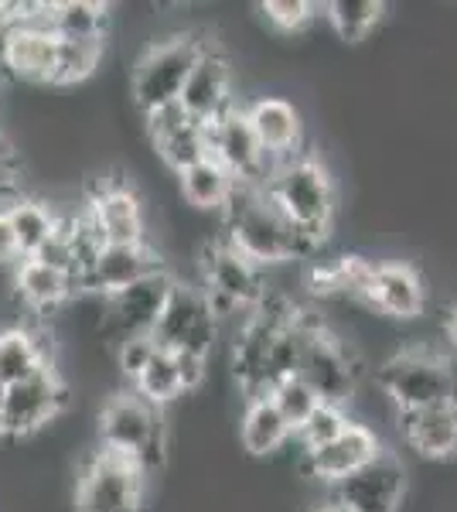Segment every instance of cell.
Instances as JSON below:
<instances>
[{
    "label": "cell",
    "mask_w": 457,
    "mask_h": 512,
    "mask_svg": "<svg viewBox=\"0 0 457 512\" xmlns=\"http://www.w3.org/2000/svg\"><path fill=\"white\" fill-rule=\"evenodd\" d=\"M222 216H226V236L222 239L263 270L314 253L311 243L273 205L263 185H236V195Z\"/></svg>",
    "instance_id": "obj_1"
},
{
    "label": "cell",
    "mask_w": 457,
    "mask_h": 512,
    "mask_svg": "<svg viewBox=\"0 0 457 512\" xmlns=\"http://www.w3.org/2000/svg\"><path fill=\"white\" fill-rule=\"evenodd\" d=\"M263 188L290 226L311 243V250H318L328 239L331 219H335V181H331L328 168L318 158L294 154L273 168Z\"/></svg>",
    "instance_id": "obj_2"
},
{
    "label": "cell",
    "mask_w": 457,
    "mask_h": 512,
    "mask_svg": "<svg viewBox=\"0 0 457 512\" xmlns=\"http://www.w3.org/2000/svg\"><path fill=\"white\" fill-rule=\"evenodd\" d=\"M376 379L400 414L457 400V362L427 345H410L389 355L376 369Z\"/></svg>",
    "instance_id": "obj_3"
},
{
    "label": "cell",
    "mask_w": 457,
    "mask_h": 512,
    "mask_svg": "<svg viewBox=\"0 0 457 512\" xmlns=\"http://www.w3.org/2000/svg\"><path fill=\"white\" fill-rule=\"evenodd\" d=\"M99 441L154 472L164 461V414L137 390H120L99 410Z\"/></svg>",
    "instance_id": "obj_4"
},
{
    "label": "cell",
    "mask_w": 457,
    "mask_h": 512,
    "mask_svg": "<svg viewBox=\"0 0 457 512\" xmlns=\"http://www.w3.org/2000/svg\"><path fill=\"white\" fill-rule=\"evenodd\" d=\"M205 48L209 45L202 38L185 31V35L157 41V45H151L140 55V62L134 65V76H130V96L144 110V117L168 103H178L181 93H185L188 76L205 55Z\"/></svg>",
    "instance_id": "obj_5"
},
{
    "label": "cell",
    "mask_w": 457,
    "mask_h": 512,
    "mask_svg": "<svg viewBox=\"0 0 457 512\" xmlns=\"http://www.w3.org/2000/svg\"><path fill=\"white\" fill-rule=\"evenodd\" d=\"M144 489V465L127 454L99 448L79 472L76 512H144Z\"/></svg>",
    "instance_id": "obj_6"
},
{
    "label": "cell",
    "mask_w": 457,
    "mask_h": 512,
    "mask_svg": "<svg viewBox=\"0 0 457 512\" xmlns=\"http://www.w3.org/2000/svg\"><path fill=\"white\" fill-rule=\"evenodd\" d=\"M359 373L362 369H359V359H355L352 345H348L342 335L331 332V328H324L321 321H311L297 376H301L324 403L345 407L355 396Z\"/></svg>",
    "instance_id": "obj_7"
},
{
    "label": "cell",
    "mask_w": 457,
    "mask_h": 512,
    "mask_svg": "<svg viewBox=\"0 0 457 512\" xmlns=\"http://www.w3.org/2000/svg\"><path fill=\"white\" fill-rule=\"evenodd\" d=\"M215 335H219V315H215L209 301V291L202 284L174 280L168 304H164L161 318H157L154 342L168 352L212 355Z\"/></svg>",
    "instance_id": "obj_8"
},
{
    "label": "cell",
    "mask_w": 457,
    "mask_h": 512,
    "mask_svg": "<svg viewBox=\"0 0 457 512\" xmlns=\"http://www.w3.org/2000/svg\"><path fill=\"white\" fill-rule=\"evenodd\" d=\"M205 291L215 308V315L226 318L236 311H256L267 301V277L263 267H256L253 260H246L236 246H229L226 239H219L215 246L205 250Z\"/></svg>",
    "instance_id": "obj_9"
},
{
    "label": "cell",
    "mask_w": 457,
    "mask_h": 512,
    "mask_svg": "<svg viewBox=\"0 0 457 512\" xmlns=\"http://www.w3.org/2000/svg\"><path fill=\"white\" fill-rule=\"evenodd\" d=\"M174 277L168 270H157V274L137 280L127 291L103 297V335L113 345H120L123 338L134 335H154L157 318H161L164 304L171 297Z\"/></svg>",
    "instance_id": "obj_10"
},
{
    "label": "cell",
    "mask_w": 457,
    "mask_h": 512,
    "mask_svg": "<svg viewBox=\"0 0 457 512\" xmlns=\"http://www.w3.org/2000/svg\"><path fill=\"white\" fill-rule=\"evenodd\" d=\"M205 127H209L212 158L219 161L222 168H229L239 185H267L277 161H270V154L263 151L246 110L232 106V110L222 113L219 120L205 123Z\"/></svg>",
    "instance_id": "obj_11"
},
{
    "label": "cell",
    "mask_w": 457,
    "mask_h": 512,
    "mask_svg": "<svg viewBox=\"0 0 457 512\" xmlns=\"http://www.w3.org/2000/svg\"><path fill=\"white\" fill-rule=\"evenodd\" d=\"M65 403H69V386L62 383L55 366L38 369L24 383L7 386V414L4 424H0V437L21 441V437L38 434L41 427L62 414Z\"/></svg>",
    "instance_id": "obj_12"
},
{
    "label": "cell",
    "mask_w": 457,
    "mask_h": 512,
    "mask_svg": "<svg viewBox=\"0 0 457 512\" xmlns=\"http://www.w3.org/2000/svg\"><path fill=\"white\" fill-rule=\"evenodd\" d=\"M335 489L338 506L348 512H400L406 495V465L396 451H382L355 475L342 478Z\"/></svg>",
    "instance_id": "obj_13"
},
{
    "label": "cell",
    "mask_w": 457,
    "mask_h": 512,
    "mask_svg": "<svg viewBox=\"0 0 457 512\" xmlns=\"http://www.w3.org/2000/svg\"><path fill=\"white\" fill-rule=\"evenodd\" d=\"M164 270L161 256H157L147 243H106L103 250L93 256L79 277V291H93L99 297H110L127 291L137 280Z\"/></svg>",
    "instance_id": "obj_14"
},
{
    "label": "cell",
    "mask_w": 457,
    "mask_h": 512,
    "mask_svg": "<svg viewBox=\"0 0 457 512\" xmlns=\"http://www.w3.org/2000/svg\"><path fill=\"white\" fill-rule=\"evenodd\" d=\"M382 451L386 448H382L379 434L372 431L369 424H355L352 420L331 444L304 451L301 468H304V475L318 478L324 485H338L342 478L355 475L359 468L369 465L372 458H379Z\"/></svg>",
    "instance_id": "obj_15"
},
{
    "label": "cell",
    "mask_w": 457,
    "mask_h": 512,
    "mask_svg": "<svg viewBox=\"0 0 457 512\" xmlns=\"http://www.w3.org/2000/svg\"><path fill=\"white\" fill-rule=\"evenodd\" d=\"M372 311L396 321H413L423 315L427 308V287H423V277L417 274L413 263L403 260H386L376 263L369 280V291H365V301Z\"/></svg>",
    "instance_id": "obj_16"
},
{
    "label": "cell",
    "mask_w": 457,
    "mask_h": 512,
    "mask_svg": "<svg viewBox=\"0 0 457 512\" xmlns=\"http://www.w3.org/2000/svg\"><path fill=\"white\" fill-rule=\"evenodd\" d=\"M232 69L226 62V55L219 48H205V55L198 59L195 72L185 82V93H181V106L191 120L198 123H212L222 113L232 110Z\"/></svg>",
    "instance_id": "obj_17"
},
{
    "label": "cell",
    "mask_w": 457,
    "mask_h": 512,
    "mask_svg": "<svg viewBox=\"0 0 457 512\" xmlns=\"http://www.w3.org/2000/svg\"><path fill=\"white\" fill-rule=\"evenodd\" d=\"M400 434L406 448L417 451L420 458L430 461L457 458V400L400 414Z\"/></svg>",
    "instance_id": "obj_18"
},
{
    "label": "cell",
    "mask_w": 457,
    "mask_h": 512,
    "mask_svg": "<svg viewBox=\"0 0 457 512\" xmlns=\"http://www.w3.org/2000/svg\"><path fill=\"white\" fill-rule=\"evenodd\" d=\"M86 212L106 243H144V209L127 185L99 188Z\"/></svg>",
    "instance_id": "obj_19"
},
{
    "label": "cell",
    "mask_w": 457,
    "mask_h": 512,
    "mask_svg": "<svg viewBox=\"0 0 457 512\" xmlns=\"http://www.w3.org/2000/svg\"><path fill=\"white\" fill-rule=\"evenodd\" d=\"M246 117L253 123L263 151L270 154V161L280 164L294 158L297 144H301V113L294 110V103L280 96H263L253 106H246Z\"/></svg>",
    "instance_id": "obj_20"
},
{
    "label": "cell",
    "mask_w": 457,
    "mask_h": 512,
    "mask_svg": "<svg viewBox=\"0 0 457 512\" xmlns=\"http://www.w3.org/2000/svg\"><path fill=\"white\" fill-rule=\"evenodd\" d=\"M14 287H18L21 301L28 304V308L41 311V315H48V311H58L65 301H69L72 294L79 291L76 277L62 274V270L48 267V263L41 260H18L14 263Z\"/></svg>",
    "instance_id": "obj_21"
},
{
    "label": "cell",
    "mask_w": 457,
    "mask_h": 512,
    "mask_svg": "<svg viewBox=\"0 0 457 512\" xmlns=\"http://www.w3.org/2000/svg\"><path fill=\"white\" fill-rule=\"evenodd\" d=\"M239 437H243V448L253 454V458H267V454L280 451L290 437H294V427L280 414L273 396L260 393V396H249L243 424H239Z\"/></svg>",
    "instance_id": "obj_22"
},
{
    "label": "cell",
    "mask_w": 457,
    "mask_h": 512,
    "mask_svg": "<svg viewBox=\"0 0 457 512\" xmlns=\"http://www.w3.org/2000/svg\"><path fill=\"white\" fill-rule=\"evenodd\" d=\"M178 178H181V195H185V202L202 212H212V209L226 212V205L232 202L236 185H239V181L232 178V171L222 168L215 158L198 161L195 168L181 171Z\"/></svg>",
    "instance_id": "obj_23"
},
{
    "label": "cell",
    "mask_w": 457,
    "mask_h": 512,
    "mask_svg": "<svg viewBox=\"0 0 457 512\" xmlns=\"http://www.w3.org/2000/svg\"><path fill=\"white\" fill-rule=\"evenodd\" d=\"M45 366H52L45 342L31 328H7V332H0V386H18Z\"/></svg>",
    "instance_id": "obj_24"
},
{
    "label": "cell",
    "mask_w": 457,
    "mask_h": 512,
    "mask_svg": "<svg viewBox=\"0 0 457 512\" xmlns=\"http://www.w3.org/2000/svg\"><path fill=\"white\" fill-rule=\"evenodd\" d=\"M110 7L93 0H62L52 4V31L69 41H106Z\"/></svg>",
    "instance_id": "obj_25"
},
{
    "label": "cell",
    "mask_w": 457,
    "mask_h": 512,
    "mask_svg": "<svg viewBox=\"0 0 457 512\" xmlns=\"http://www.w3.org/2000/svg\"><path fill=\"white\" fill-rule=\"evenodd\" d=\"M7 216H11L21 260L38 256L41 246H45L58 229V216L48 209L45 202H35V198H21V202H14L11 209H7Z\"/></svg>",
    "instance_id": "obj_26"
},
{
    "label": "cell",
    "mask_w": 457,
    "mask_h": 512,
    "mask_svg": "<svg viewBox=\"0 0 457 512\" xmlns=\"http://www.w3.org/2000/svg\"><path fill=\"white\" fill-rule=\"evenodd\" d=\"M382 14H386L382 0H331V4H324V18L348 45H359L369 38L382 24Z\"/></svg>",
    "instance_id": "obj_27"
},
{
    "label": "cell",
    "mask_w": 457,
    "mask_h": 512,
    "mask_svg": "<svg viewBox=\"0 0 457 512\" xmlns=\"http://www.w3.org/2000/svg\"><path fill=\"white\" fill-rule=\"evenodd\" d=\"M130 390H137L147 403H154L157 410H164L168 403L178 400V396H185V383H181L174 352L157 349V355L147 362V369L134 379V386H130Z\"/></svg>",
    "instance_id": "obj_28"
},
{
    "label": "cell",
    "mask_w": 457,
    "mask_h": 512,
    "mask_svg": "<svg viewBox=\"0 0 457 512\" xmlns=\"http://www.w3.org/2000/svg\"><path fill=\"white\" fill-rule=\"evenodd\" d=\"M154 151L161 154V161L174 168L181 175V171L195 168L198 161L212 158V144H209V127L198 120H188L181 130H174L171 137H164L161 144H154Z\"/></svg>",
    "instance_id": "obj_29"
},
{
    "label": "cell",
    "mask_w": 457,
    "mask_h": 512,
    "mask_svg": "<svg viewBox=\"0 0 457 512\" xmlns=\"http://www.w3.org/2000/svg\"><path fill=\"white\" fill-rule=\"evenodd\" d=\"M106 41H69L58 38V62H55V79L52 86H76L86 82L103 62Z\"/></svg>",
    "instance_id": "obj_30"
},
{
    "label": "cell",
    "mask_w": 457,
    "mask_h": 512,
    "mask_svg": "<svg viewBox=\"0 0 457 512\" xmlns=\"http://www.w3.org/2000/svg\"><path fill=\"white\" fill-rule=\"evenodd\" d=\"M270 396H273V403H277V407H280V414L287 417V424L294 427V434L301 431L304 420L311 417L314 410H318L321 403H324L321 396L314 393L301 376H287L284 383L273 386Z\"/></svg>",
    "instance_id": "obj_31"
},
{
    "label": "cell",
    "mask_w": 457,
    "mask_h": 512,
    "mask_svg": "<svg viewBox=\"0 0 457 512\" xmlns=\"http://www.w3.org/2000/svg\"><path fill=\"white\" fill-rule=\"evenodd\" d=\"M348 424H352V420H348L345 407H338V403H321V407L304 420L301 431H297V437H301V448L304 451L324 448V444L335 441Z\"/></svg>",
    "instance_id": "obj_32"
},
{
    "label": "cell",
    "mask_w": 457,
    "mask_h": 512,
    "mask_svg": "<svg viewBox=\"0 0 457 512\" xmlns=\"http://www.w3.org/2000/svg\"><path fill=\"white\" fill-rule=\"evenodd\" d=\"M260 11L277 31L294 35V31H304L307 24L318 18V11H324V7L307 4V0H267V4H260Z\"/></svg>",
    "instance_id": "obj_33"
},
{
    "label": "cell",
    "mask_w": 457,
    "mask_h": 512,
    "mask_svg": "<svg viewBox=\"0 0 457 512\" xmlns=\"http://www.w3.org/2000/svg\"><path fill=\"white\" fill-rule=\"evenodd\" d=\"M157 349H161V345L154 342V335H134L116 345V366H120L123 379H130V386H134V379L147 369V362L154 359Z\"/></svg>",
    "instance_id": "obj_34"
},
{
    "label": "cell",
    "mask_w": 457,
    "mask_h": 512,
    "mask_svg": "<svg viewBox=\"0 0 457 512\" xmlns=\"http://www.w3.org/2000/svg\"><path fill=\"white\" fill-rule=\"evenodd\" d=\"M144 120H147V137H151V144H161L164 137H171L174 130L185 127L191 117L185 113V106H181V99H178V103H168V106H161V110L147 113Z\"/></svg>",
    "instance_id": "obj_35"
},
{
    "label": "cell",
    "mask_w": 457,
    "mask_h": 512,
    "mask_svg": "<svg viewBox=\"0 0 457 512\" xmlns=\"http://www.w3.org/2000/svg\"><path fill=\"white\" fill-rule=\"evenodd\" d=\"M178 359V373H181V383H185V393L198 390L209 376V355H195V352H174Z\"/></svg>",
    "instance_id": "obj_36"
},
{
    "label": "cell",
    "mask_w": 457,
    "mask_h": 512,
    "mask_svg": "<svg viewBox=\"0 0 457 512\" xmlns=\"http://www.w3.org/2000/svg\"><path fill=\"white\" fill-rule=\"evenodd\" d=\"M21 171L18 158H0V209H11L14 202H21Z\"/></svg>",
    "instance_id": "obj_37"
},
{
    "label": "cell",
    "mask_w": 457,
    "mask_h": 512,
    "mask_svg": "<svg viewBox=\"0 0 457 512\" xmlns=\"http://www.w3.org/2000/svg\"><path fill=\"white\" fill-rule=\"evenodd\" d=\"M18 260H21V253H18V239H14L11 216H7V209H0V267L18 263Z\"/></svg>",
    "instance_id": "obj_38"
},
{
    "label": "cell",
    "mask_w": 457,
    "mask_h": 512,
    "mask_svg": "<svg viewBox=\"0 0 457 512\" xmlns=\"http://www.w3.org/2000/svg\"><path fill=\"white\" fill-rule=\"evenodd\" d=\"M447 342L457 352V308H451V315H447Z\"/></svg>",
    "instance_id": "obj_39"
},
{
    "label": "cell",
    "mask_w": 457,
    "mask_h": 512,
    "mask_svg": "<svg viewBox=\"0 0 457 512\" xmlns=\"http://www.w3.org/2000/svg\"><path fill=\"white\" fill-rule=\"evenodd\" d=\"M0 158H14V144H11V137H7L4 123H0Z\"/></svg>",
    "instance_id": "obj_40"
},
{
    "label": "cell",
    "mask_w": 457,
    "mask_h": 512,
    "mask_svg": "<svg viewBox=\"0 0 457 512\" xmlns=\"http://www.w3.org/2000/svg\"><path fill=\"white\" fill-rule=\"evenodd\" d=\"M314 512H348L345 506H338V502H324V506H318Z\"/></svg>",
    "instance_id": "obj_41"
},
{
    "label": "cell",
    "mask_w": 457,
    "mask_h": 512,
    "mask_svg": "<svg viewBox=\"0 0 457 512\" xmlns=\"http://www.w3.org/2000/svg\"><path fill=\"white\" fill-rule=\"evenodd\" d=\"M4 414H7V386H0V424H4Z\"/></svg>",
    "instance_id": "obj_42"
}]
</instances>
